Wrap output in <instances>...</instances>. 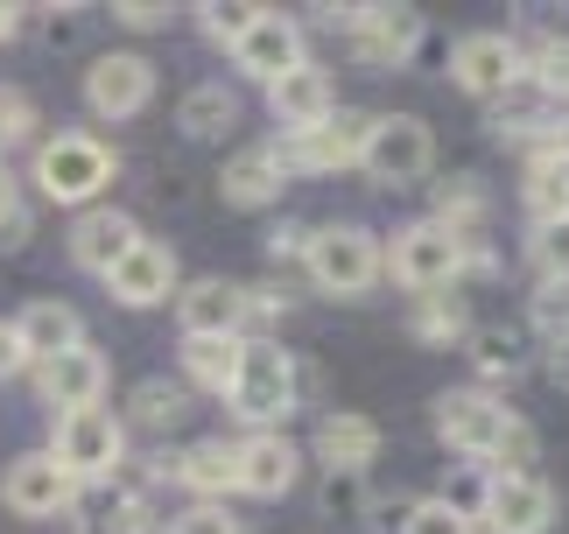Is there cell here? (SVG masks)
Segmentation results:
<instances>
[{"mask_svg":"<svg viewBox=\"0 0 569 534\" xmlns=\"http://www.w3.org/2000/svg\"><path fill=\"white\" fill-rule=\"evenodd\" d=\"M14 373H29V352H21L14 317H0V380H14Z\"/></svg>","mask_w":569,"mask_h":534,"instance_id":"f6af8a7d","label":"cell"},{"mask_svg":"<svg viewBox=\"0 0 569 534\" xmlns=\"http://www.w3.org/2000/svg\"><path fill=\"white\" fill-rule=\"evenodd\" d=\"M268 113L281 120V134H310L338 113V92H331V71L323 63H296L289 78L268 85Z\"/></svg>","mask_w":569,"mask_h":534,"instance_id":"ffe728a7","label":"cell"},{"mask_svg":"<svg viewBox=\"0 0 569 534\" xmlns=\"http://www.w3.org/2000/svg\"><path fill=\"white\" fill-rule=\"evenodd\" d=\"M450 85H457V92H471V99L513 92V85H520V42L499 36V29L465 36V42L450 50Z\"/></svg>","mask_w":569,"mask_h":534,"instance_id":"4fadbf2b","label":"cell"},{"mask_svg":"<svg viewBox=\"0 0 569 534\" xmlns=\"http://www.w3.org/2000/svg\"><path fill=\"white\" fill-rule=\"evenodd\" d=\"M345 42H352V57L366 71H401V63H415V50H422V14L401 8V0H393V8H352Z\"/></svg>","mask_w":569,"mask_h":534,"instance_id":"30bf717a","label":"cell"},{"mask_svg":"<svg viewBox=\"0 0 569 534\" xmlns=\"http://www.w3.org/2000/svg\"><path fill=\"white\" fill-rule=\"evenodd\" d=\"M486 534H549L556 521V493L541 472H492L486 478V500L471 514Z\"/></svg>","mask_w":569,"mask_h":534,"instance_id":"9c48e42d","label":"cell"},{"mask_svg":"<svg viewBox=\"0 0 569 534\" xmlns=\"http://www.w3.org/2000/svg\"><path fill=\"white\" fill-rule=\"evenodd\" d=\"M239 373V338H183V380L204 394H226Z\"/></svg>","mask_w":569,"mask_h":534,"instance_id":"4dcf8cb0","label":"cell"},{"mask_svg":"<svg viewBox=\"0 0 569 534\" xmlns=\"http://www.w3.org/2000/svg\"><path fill=\"white\" fill-rule=\"evenodd\" d=\"M366 134H373V113H359V106H338L323 127L310 134H281L274 155L289 176H331V169H352L366 155Z\"/></svg>","mask_w":569,"mask_h":534,"instance_id":"ba28073f","label":"cell"},{"mask_svg":"<svg viewBox=\"0 0 569 534\" xmlns=\"http://www.w3.org/2000/svg\"><path fill=\"white\" fill-rule=\"evenodd\" d=\"M408 338L415 345H465L471 338V317H465V303H457L450 296V288H443V296H415V309H408Z\"/></svg>","mask_w":569,"mask_h":534,"instance_id":"83f0119b","label":"cell"},{"mask_svg":"<svg viewBox=\"0 0 569 534\" xmlns=\"http://www.w3.org/2000/svg\"><path fill=\"white\" fill-rule=\"evenodd\" d=\"M274 309H289V288H274V281L247 288V317H274Z\"/></svg>","mask_w":569,"mask_h":534,"instance_id":"bcb514c9","label":"cell"},{"mask_svg":"<svg viewBox=\"0 0 569 534\" xmlns=\"http://www.w3.org/2000/svg\"><path fill=\"white\" fill-rule=\"evenodd\" d=\"M162 534H239V521L226 514V506H204V500H197L190 514H177V521H169Z\"/></svg>","mask_w":569,"mask_h":534,"instance_id":"ab89813d","label":"cell"},{"mask_svg":"<svg viewBox=\"0 0 569 534\" xmlns=\"http://www.w3.org/2000/svg\"><path fill=\"white\" fill-rule=\"evenodd\" d=\"M556 113H562L556 99H541L535 85H513V92L492 99V134H499V141H541V148H549Z\"/></svg>","mask_w":569,"mask_h":534,"instance_id":"cb8c5ba5","label":"cell"},{"mask_svg":"<svg viewBox=\"0 0 569 534\" xmlns=\"http://www.w3.org/2000/svg\"><path fill=\"white\" fill-rule=\"evenodd\" d=\"M541 373H549V387H562V394H569V338H556V345H549Z\"/></svg>","mask_w":569,"mask_h":534,"instance_id":"7dc6e473","label":"cell"},{"mask_svg":"<svg viewBox=\"0 0 569 534\" xmlns=\"http://www.w3.org/2000/svg\"><path fill=\"white\" fill-rule=\"evenodd\" d=\"M113 184V148L99 134H50L36 148V190L50 205H71V211H92L99 190Z\"/></svg>","mask_w":569,"mask_h":534,"instance_id":"7a4b0ae2","label":"cell"},{"mask_svg":"<svg viewBox=\"0 0 569 534\" xmlns=\"http://www.w3.org/2000/svg\"><path fill=\"white\" fill-rule=\"evenodd\" d=\"M528 254L541 267V281H569V218H556V226H535Z\"/></svg>","mask_w":569,"mask_h":534,"instance_id":"74e56055","label":"cell"},{"mask_svg":"<svg viewBox=\"0 0 569 534\" xmlns=\"http://www.w3.org/2000/svg\"><path fill=\"white\" fill-rule=\"evenodd\" d=\"M177 485H190L204 506H218V493H239V451L226 436H211V443H190L183 451V472H177Z\"/></svg>","mask_w":569,"mask_h":534,"instance_id":"d4e9b609","label":"cell"},{"mask_svg":"<svg viewBox=\"0 0 569 534\" xmlns=\"http://www.w3.org/2000/svg\"><path fill=\"white\" fill-rule=\"evenodd\" d=\"M380 260L408 296H443V288H457V275H465V239L429 226V218H415V226L393 233V247Z\"/></svg>","mask_w":569,"mask_h":534,"instance_id":"5b68a950","label":"cell"},{"mask_svg":"<svg viewBox=\"0 0 569 534\" xmlns=\"http://www.w3.org/2000/svg\"><path fill=\"white\" fill-rule=\"evenodd\" d=\"M218 190H226V205H239V211H268V205H281V190H289V169H281L274 141H268V148H239L232 162H226V176H218Z\"/></svg>","mask_w":569,"mask_h":534,"instance_id":"44dd1931","label":"cell"},{"mask_svg":"<svg viewBox=\"0 0 569 534\" xmlns=\"http://www.w3.org/2000/svg\"><path fill=\"white\" fill-rule=\"evenodd\" d=\"M63 247H71V260L84 267V275H113V267L127 260L141 247V226L127 211H113V205H92V211H78L71 218V239H63Z\"/></svg>","mask_w":569,"mask_h":534,"instance_id":"9a60e30c","label":"cell"},{"mask_svg":"<svg viewBox=\"0 0 569 534\" xmlns=\"http://www.w3.org/2000/svg\"><path fill=\"white\" fill-rule=\"evenodd\" d=\"M113 21H120V29H134V36H148V29H169L177 8H162V0H120Z\"/></svg>","mask_w":569,"mask_h":534,"instance_id":"60d3db41","label":"cell"},{"mask_svg":"<svg viewBox=\"0 0 569 534\" xmlns=\"http://www.w3.org/2000/svg\"><path fill=\"white\" fill-rule=\"evenodd\" d=\"M36 134V99L21 85H0V148H21Z\"/></svg>","mask_w":569,"mask_h":534,"instance_id":"f35d334b","label":"cell"},{"mask_svg":"<svg viewBox=\"0 0 569 534\" xmlns=\"http://www.w3.org/2000/svg\"><path fill=\"white\" fill-rule=\"evenodd\" d=\"M513 408L499 394L486 387H450V394H436V436L450 443L457 457H471V464H499V451H507V436H513Z\"/></svg>","mask_w":569,"mask_h":534,"instance_id":"3957f363","label":"cell"},{"mask_svg":"<svg viewBox=\"0 0 569 534\" xmlns=\"http://www.w3.org/2000/svg\"><path fill=\"white\" fill-rule=\"evenodd\" d=\"M232 63H239L253 85H274V78H289L296 63H310V57H302V29H296V21L281 14V8H268L247 36L232 42Z\"/></svg>","mask_w":569,"mask_h":534,"instance_id":"2e32d148","label":"cell"},{"mask_svg":"<svg viewBox=\"0 0 569 534\" xmlns=\"http://www.w3.org/2000/svg\"><path fill=\"white\" fill-rule=\"evenodd\" d=\"M127 415H134V429H177V422L190 415V387L183 380H162V373H156V380H141L134 394H127Z\"/></svg>","mask_w":569,"mask_h":534,"instance_id":"f546056e","label":"cell"},{"mask_svg":"<svg viewBox=\"0 0 569 534\" xmlns=\"http://www.w3.org/2000/svg\"><path fill=\"white\" fill-rule=\"evenodd\" d=\"M260 14H268V8H247V0H204V8H197V29H204L211 42H226V50H232V42L247 36Z\"/></svg>","mask_w":569,"mask_h":534,"instance_id":"836d02e7","label":"cell"},{"mask_svg":"<svg viewBox=\"0 0 569 534\" xmlns=\"http://www.w3.org/2000/svg\"><path fill=\"white\" fill-rule=\"evenodd\" d=\"M429 226H443L457 239H471L478 226H486V190H478V176H450V184H436Z\"/></svg>","mask_w":569,"mask_h":534,"instance_id":"f1b7e54d","label":"cell"},{"mask_svg":"<svg viewBox=\"0 0 569 534\" xmlns=\"http://www.w3.org/2000/svg\"><path fill=\"white\" fill-rule=\"evenodd\" d=\"M401 534H478V521L457 500H415L408 521H401Z\"/></svg>","mask_w":569,"mask_h":534,"instance_id":"e575fe53","label":"cell"},{"mask_svg":"<svg viewBox=\"0 0 569 534\" xmlns=\"http://www.w3.org/2000/svg\"><path fill=\"white\" fill-rule=\"evenodd\" d=\"M528 317L541 338H569V281H535V296H528Z\"/></svg>","mask_w":569,"mask_h":534,"instance_id":"d590c367","label":"cell"},{"mask_svg":"<svg viewBox=\"0 0 569 534\" xmlns=\"http://www.w3.org/2000/svg\"><path fill=\"white\" fill-rule=\"evenodd\" d=\"M317 457H323V472H352V478H366V464L380 457V422H373V415H352V408L323 415Z\"/></svg>","mask_w":569,"mask_h":534,"instance_id":"7402d4cb","label":"cell"},{"mask_svg":"<svg viewBox=\"0 0 569 534\" xmlns=\"http://www.w3.org/2000/svg\"><path fill=\"white\" fill-rule=\"evenodd\" d=\"M177 127L190 134V141H218V134H232L239 127V92H232V85H218V78L190 85L183 106H177Z\"/></svg>","mask_w":569,"mask_h":534,"instance_id":"484cf974","label":"cell"},{"mask_svg":"<svg viewBox=\"0 0 569 534\" xmlns=\"http://www.w3.org/2000/svg\"><path fill=\"white\" fill-rule=\"evenodd\" d=\"M177 288H183V275H177V254H169L162 239H141V247L106 275V296L120 309H156V303L177 296Z\"/></svg>","mask_w":569,"mask_h":534,"instance_id":"e0dca14e","label":"cell"},{"mask_svg":"<svg viewBox=\"0 0 569 534\" xmlns=\"http://www.w3.org/2000/svg\"><path fill=\"white\" fill-rule=\"evenodd\" d=\"M323 506H331V514H338V506H345V514H366L359 478H352V472H331V485H323Z\"/></svg>","mask_w":569,"mask_h":534,"instance_id":"ee69618b","label":"cell"},{"mask_svg":"<svg viewBox=\"0 0 569 534\" xmlns=\"http://www.w3.org/2000/svg\"><path fill=\"white\" fill-rule=\"evenodd\" d=\"M78 36H84V14L78 8H42V42H50V50H71Z\"/></svg>","mask_w":569,"mask_h":534,"instance_id":"7bdbcfd3","label":"cell"},{"mask_svg":"<svg viewBox=\"0 0 569 534\" xmlns=\"http://www.w3.org/2000/svg\"><path fill=\"white\" fill-rule=\"evenodd\" d=\"M549 155H556V162H569V106H562V113H556V134H549Z\"/></svg>","mask_w":569,"mask_h":534,"instance_id":"681fc988","label":"cell"},{"mask_svg":"<svg viewBox=\"0 0 569 534\" xmlns=\"http://www.w3.org/2000/svg\"><path fill=\"white\" fill-rule=\"evenodd\" d=\"M302 254H310V226L281 218V226L268 233V260H274V267H289V260H302Z\"/></svg>","mask_w":569,"mask_h":534,"instance_id":"b9f144b4","label":"cell"},{"mask_svg":"<svg viewBox=\"0 0 569 534\" xmlns=\"http://www.w3.org/2000/svg\"><path fill=\"white\" fill-rule=\"evenodd\" d=\"M465 352H471V366H478V380H520V338L507 324H471V338H465Z\"/></svg>","mask_w":569,"mask_h":534,"instance_id":"1f68e13d","label":"cell"},{"mask_svg":"<svg viewBox=\"0 0 569 534\" xmlns=\"http://www.w3.org/2000/svg\"><path fill=\"white\" fill-rule=\"evenodd\" d=\"M302 267H310V281L323 288V296H366V288L387 275L380 239L366 233V226H317Z\"/></svg>","mask_w":569,"mask_h":534,"instance_id":"8992f818","label":"cell"},{"mask_svg":"<svg viewBox=\"0 0 569 534\" xmlns=\"http://www.w3.org/2000/svg\"><path fill=\"white\" fill-rule=\"evenodd\" d=\"M148 99H156V63L141 50H113L84 71V106L99 120H134V113H148Z\"/></svg>","mask_w":569,"mask_h":534,"instance_id":"7c38bea8","label":"cell"},{"mask_svg":"<svg viewBox=\"0 0 569 534\" xmlns=\"http://www.w3.org/2000/svg\"><path fill=\"white\" fill-rule=\"evenodd\" d=\"M106 359H99V345H71L63 359H42L36 366V387H42V400H50L57 415H71V408H99L106 400Z\"/></svg>","mask_w":569,"mask_h":534,"instance_id":"d6986e66","label":"cell"},{"mask_svg":"<svg viewBox=\"0 0 569 534\" xmlns=\"http://www.w3.org/2000/svg\"><path fill=\"white\" fill-rule=\"evenodd\" d=\"M520 205H528L535 226H556V218H569V162H556L549 148L528 162V184H520Z\"/></svg>","mask_w":569,"mask_h":534,"instance_id":"4316f807","label":"cell"},{"mask_svg":"<svg viewBox=\"0 0 569 534\" xmlns=\"http://www.w3.org/2000/svg\"><path fill=\"white\" fill-rule=\"evenodd\" d=\"M177 317H183V338H239V324H247V281H226V275L183 281Z\"/></svg>","mask_w":569,"mask_h":534,"instance_id":"5bb4252c","label":"cell"},{"mask_svg":"<svg viewBox=\"0 0 569 534\" xmlns=\"http://www.w3.org/2000/svg\"><path fill=\"white\" fill-rule=\"evenodd\" d=\"M21 14H29V8H14V0H0V42H14V36H21Z\"/></svg>","mask_w":569,"mask_h":534,"instance_id":"c3c4849f","label":"cell"},{"mask_svg":"<svg viewBox=\"0 0 569 534\" xmlns=\"http://www.w3.org/2000/svg\"><path fill=\"white\" fill-rule=\"evenodd\" d=\"M239 451V493L247 500H281V493H296V478H302V451L281 429H253L247 443H232Z\"/></svg>","mask_w":569,"mask_h":534,"instance_id":"ac0fdd59","label":"cell"},{"mask_svg":"<svg viewBox=\"0 0 569 534\" xmlns=\"http://www.w3.org/2000/svg\"><path fill=\"white\" fill-rule=\"evenodd\" d=\"M520 71H528V85H535L541 99L569 106V36H541L535 57H520Z\"/></svg>","mask_w":569,"mask_h":534,"instance_id":"d6a6232c","label":"cell"},{"mask_svg":"<svg viewBox=\"0 0 569 534\" xmlns=\"http://www.w3.org/2000/svg\"><path fill=\"white\" fill-rule=\"evenodd\" d=\"M359 169L373 176V184H387V190L422 184V176L436 169V134H429V120H415V113H373V134H366Z\"/></svg>","mask_w":569,"mask_h":534,"instance_id":"52a82bcc","label":"cell"},{"mask_svg":"<svg viewBox=\"0 0 569 534\" xmlns=\"http://www.w3.org/2000/svg\"><path fill=\"white\" fill-rule=\"evenodd\" d=\"M14 330H21V352H29V366H42V359H63L71 345H84V324H78V309H71V303H57V296H36V303L14 317Z\"/></svg>","mask_w":569,"mask_h":534,"instance_id":"603a6c76","label":"cell"},{"mask_svg":"<svg viewBox=\"0 0 569 534\" xmlns=\"http://www.w3.org/2000/svg\"><path fill=\"white\" fill-rule=\"evenodd\" d=\"M50 457H57L78 485L113 478L120 464H127V422H120L113 408H71V415H57Z\"/></svg>","mask_w":569,"mask_h":534,"instance_id":"277c9868","label":"cell"},{"mask_svg":"<svg viewBox=\"0 0 569 534\" xmlns=\"http://www.w3.org/2000/svg\"><path fill=\"white\" fill-rule=\"evenodd\" d=\"M226 400L247 429H281L296 415V359L274 338H239V373H232Z\"/></svg>","mask_w":569,"mask_h":534,"instance_id":"6da1fadb","label":"cell"},{"mask_svg":"<svg viewBox=\"0 0 569 534\" xmlns=\"http://www.w3.org/2000/svg\"><path fill=\"white\" fill-rule=\"evenodd\" d=\"M0 506L21 521H50V514H71L78 506V478L63 472L50 451H29L8 464V478H0Z\"/></svg>","mask_w":569,"mask_h":534,"instance_id":"8fae6325","label":"cell"},{"mask_svg":"<svg viewBox=\"0 0 569 534\" xmlns=\"http://www.w3.org/2000/svg\"><path fill=\"white\" fill-rule=\"evenodd\" d=\"M29 197H21V184L8 176V162H0V254H14L21 239H29Z\"/></svg>","mask_w":569,"mask_h":534,"instance_id":"8d00e7d4","label":"cell"}]
</instances>
